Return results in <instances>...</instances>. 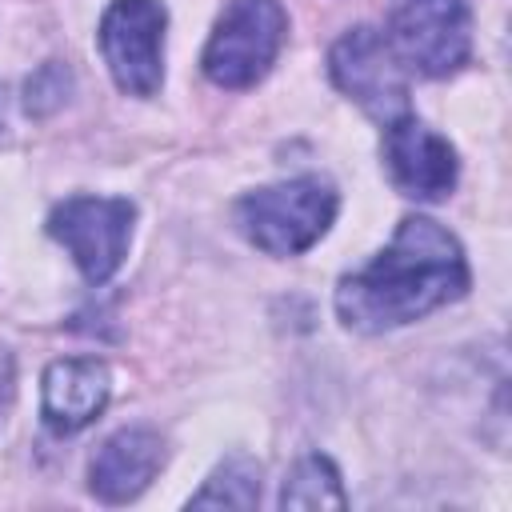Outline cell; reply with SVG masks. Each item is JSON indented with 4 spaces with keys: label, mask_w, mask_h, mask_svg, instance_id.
Here are the masks:
<instances>
[{
    "label": "cell",
    "mask_w": 512,
    "mask_h": 512,
    "mask_svg": "<svg viewBox=\"0 0 512 512\" xmlns=\"http://www.w3.org/2000/svg\"><path fill=\"white\" fill-rule=\"evenodd\" d=\"M136 208L120 196H68L48 216V236L68 248L88 284H104L128 256Z\"/></svg>",
    "instance_id": "8992f818"
},
{
    "label": "cell",
    "mask_w": 512,
    "mask_h": 512,
    "mask_svg": "<svg viewBox=\"0 0 512 512\" xmlns=\"http://www.w3.org/2000/svg\"><path fill=\"white\" fill-rule=\"evenodd\" d=\"M68 88H72V72H68L64 64L48 60L44 68H36V72L28 76V84H24V104H28L32 116H48V112H56V108L68 100Z\"/></svg>",
    "instance_id": "4fadbf2b"
},
{
    "label": "cell",
    "mask_w": 512,
    "mask_h": 512,
    "mask_svg": "<svg viewBox=\"0 0 512 512\" xmlns=\"http://www.w3.org/2000/svg\"><path fill=\"white\" fill-rule=\"evenodd\" d=\"M288 16L280 0H232L204 48V76L220 88H252L280 56Z\"/></svg>",
    "instance_id": "3957f363"
},
{
    "label": "cell",
    "mask_w": 512,
    "mask_h": 512,
    "mask_svg": "<svg viewBox=\"0 0 512 512\" xmlns=\"http://www.w3.org/2000/svg\"><path fill=\"white\" fill-rule=\"evenodd\" d=\"M164 28L160 0H112L100 20V52L128 96H152L164 80Z\"/></svg>",
    "instance_id": "52a82bcc"
},
{
    "label": "cell",
    "mask_w": 512,
    "mask_h": 512,
    "mask_svg": "<svg viewBox=\"0 0 512 512\" xmlns=\"http://www.w3.org/2000/svg\"><path fill=\"white\" fill-rule=\"evenodd\" d=\"M336 220V192L320 176H296L248 192L236 204L240 232L268 256L308 252Z\"/></svg>",
    "instance_id": "7a4b0ae2"
},
{
    "label": "cell",
    "mask_w": 512,
    "mask_h": 512,
    "mask_svg": "<svg viewBox=\"0 0 512 512\" xmlns=\"http://www.w3.org/2000/svg\"><path fill=\"white\" fill-rule=\"evenodd\" d=\"M188 504L192 508H256L260 504V464L252 456H228Z\"/></svg>",
    "instance_id": "7c38bea8"
},
{
    "label": "cell",
    "mask_w": 512,
    "mask_h": 512,
    "mask_svg": "<svg viewBox=\"0 0 512 512\" xmlns=\"http://www.w3.org/2000/svg\"><path fill=\"white\" fill-rule=\"evenodd\" d=\"M388 44L420 76H452L472 52L468 0H392Z\"/></svg>",
    "instance_id": "277c9868"
},
{
    "label": "cell",
    "mask_w": 512,
    "mask_h": 512,
    "mask_svg": "<svg viewBox=\"0 0 512 512\" xmlns=\"http://www.w3.org/2000/svg\"><path fill=\"white\" fill-rule=\"evenodd\" d=\"M328 72L336 80V88L344 96H352L372 120H380L384 128L400 116L412 112L408 100V72L400 64V56L392 52L388 36H380L376 28L360 24L352 32H344L332 52H328Z\"/></svg>",
    "instance_id": "5b68a950"
},
{
    "label": "cell",
    "mask_w": 512,
    "mask_h": 512,
    "mask_svg": "<svg viewBox=\"0 0 512 512\" xmlns=\"http://www.w3.org/2000/svg\"><path fill=\"white\" fill-rule=\"evenodd\" d=\"M12 396H16V364H12V352L0 348V424L12 408Z\"/></svg>",
    "instance_id": "5bb4252c"
},
{
    "label": "cell",
    "mask_w": 512,
    "mask_h": 512,
    "mask_svg": "<svg viewBox=\"0 0 512 512\" xmlns=\"http://www.w3.org/2000/svg\"><path fill=\"white\" fill-rule=\"evenodd\" d=\"M384 164L392 184L412 200H440L456 188V148L412 112L384 132Z\"/></svg>",
    "instance_id": "ba28073f"
},
{
    "label": "cell",
    "mask_w": 512,
    "mask_h": 512,
    "mask_svg": "<svg viewBox=\"0 0 512 512\" xmlns=\"http://www.w3.org/2000/svg\"><path fill=\"white\" fill-rule=\"evenodd\" d=\"M112 396L108 364L96 356H68L44 372V424L52 432H80L92 424Z\"/></svg>",
    "instance_id": "30bf717a"
},
{
    "label": "cell",
    "mask_w": 512,
    "mask_h": 512,
    "mask_svg": "<svg viewBox=\"0 0 512 512\" xmlns=\"http://www.w3.org/2000/svg\"><path fill=\"white\" fill-rule=\"evenodd\" d=\"M344 484L328 456H304L280 488V508H344Z\"/></svg>",
    "instance_id": "8fae6325"
},
{
    "label": "cell",
    "mask_w": 512,
    "mask_h": 512,
    "mask_svg": "<svg viewBox=\"0 0 512 512\" xmlns=\"http://www.w3.org/2000/svg\"><path fill=\"white\" fill-rule=\"evenodd\" d=\"M468 280L460 240L428 216H404L392 244L340 280L336 312L356 332H388L460 300Z\"/></svg>",
    "instance_id": "6da1fadb"
},
{
    "label": "cell",
    "mask_w": 512,
    "mask_h": 512,
    "mask_svg": "<svg viewBox=\"0 0 512 512\" xmlns=\"http://www.w3.org/2000/svg\"><path fill=\"white\" fill-rule=\"evenodd\" d=\"M160 464H164L160 432H152V428H120L96 448L92 468H88V484H92L96 500L128 504L152 484Z\"/></svg>",
    "instance_id": "9c48e42d"
}]
</instances>
